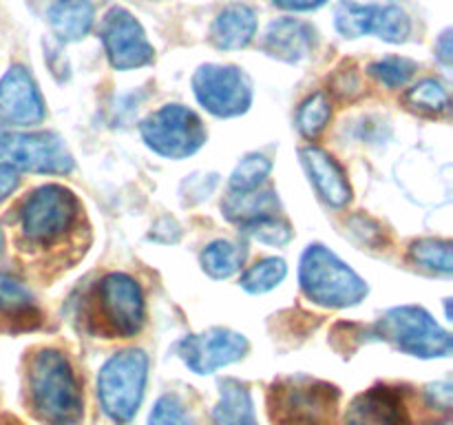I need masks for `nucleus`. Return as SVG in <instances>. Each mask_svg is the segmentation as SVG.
Instances as JSON below:
<instances>
[{
    "label": "nucleus",
    "mask_w": 453,
    "mask_h": 425,
    "mask_svg": "<svg viewBox=\"0 0 453 425\" xmlns=\"http://www.w3.org/2000/svg\"><path fill=\"white\" fill-rule=\"evenodd\" d=\"M301 162H303L305 171H308L310 180H312L314 189L334 208H343L345 204L352 199V189L345 177L343 168L336 164L327 151L319 149V146H305L301 149Z\"/></svg>",
    "instance_id": "obj_15"
},
{
    "label": "nucleus",
    "mask_w": 453,
    "mask_h": 425,
    "mask_svg": "<svg viewBox=\"0 0 453 425\" xmlns=\"http://www.w3.org/2000/svg\"><path fill=\"white\" fill-rule=\"evenodd\" d=\"M273 171V159L265 158L264 153H248L246 158L239 159L230 175V190H257L265 182V177Z\"/></svg>",
    "instance_id": "obj_24"
},
{
    "label": "nucleus",
    "mask_w": 453,
    "mask_h": 425,
    "mask_svg": "<svg viewBox=\"0 0 453 425\" xmlns=\"http://www.w3.org/2000/svg\"><path fill=\"white\" fill-rule=\"evenodd\" d=\"M199 104L217 118H237L252 104V87L237 66L203 65L193 75Z\"/></svg>",
    "instance_id": "obj_9"
},
{
    "label": "nucleus",
    "mask_w": 453,
    "mask_h": 425,
    "mask_svg": "<svg viewBox=\"0 0 453 425\" xmlns=\"http://www.w3.org/2000/svg\"><path fill=\"white\" fill-rule=\"evenodd\" d=\"M403 401L396 390L376 385L352 398L345 425H401Z\"/></svg>",
    "instance_id": "obj_17"
},
{
    "label": "nucleus",
    "mask_w": 453,
    "mask_h": 425,
    "mask_svg": "<svg viewBox=\"0 0 453 425\" xmlns=\"http://www.w3.org/2000/svg\"><path fill=\"white\" fill-rule=\"evenodd\" d=\"M0 166L42 175H65L73 171V155L56 133H3Z\"/></svg>",
    "instance_id": "obj_7"
},
{
    "label": "nucleus",
    "mask_w": 453,
    "mask_h": 425,
    "mask_svg": "<svg viewBox=\"0 0 453 425\" xmlns=\"http://www.w3.org/2000/svg\"><path fill=\"white\" fill-rule=\"evenodd\" d=\"M314 42H317V34L312 25L296 18H281V20L270 22L261 47L277 60L301 62L312 53Z\"/></svg>",
    "instance_id": "obj_16"
},
{
    "label": "nucleus",
    "mask_w": 453,
    "mask_h": 425,
    "mask_svg": "<svg viewBox=\"0 0 453 425\" xmlns=\"http://www.w3.org/2000/svg\"><path fill=\"white\" fill-rule=\"evenodd\" d=\"M332 118V106L326 93H314L301 104L296 113V127L305 137H317Z\"/></svg>",
    "instance_id": "obj_25"
},
{
    "label": "nucleus",
    "mask_w": 453,
    "mask_h": 425,
    "mask_svg": "<svg viewBox=\"0 0 453 425\" xmlns=\"http://www.w3.org/2000/svg\"><path fill=\"white\" fill-rule=\"evenodd\" d=\"M246 261V248L237 242L228 239H217L208 243L202 252V266L211 277L228 279L234 273H239Z\"/></svg>",
    "instance_id": "obj_22"
},
{
    "label": "nucleus",
    "mask_w": 453,
    "mask_h": 425,
    "mask_svg": "<svg viewBox=\"0 0 453 425\" xmlns=\"http://www.w3.org/2000/svg\"><path fill=\"white\" fill-rule=\"evenodd\" d=\"M436 53L445 66L451 65V31H445L436 44Z\"/></svg>",
    "instance_id": "obj_35"
},
{
    "label": "nucleus",
    "mask_w": 453,
    "mask_h": 425,
    "mask_svg": "<svg viewBox=\"0 0 453 425\" xmlns=\"http://www.w3.org/2000/svg\"><path fill=\"white\" fill-rule=\"evenodd\" d=\"M3 248H4V237H3V230H0V255H3Z\"/></svg>",
    "instance_id": "obj_36"
},
{
    "label": "nucleus",
    "mask_w": 453,
    "mask_h": 425,
    "mask_svg": "<svg viewBox=\"0 0 453 425\" xmlns=\"http://www.w3.org/2000/svg\"><path fill=\"white\" fill-rule=\"evenodd\" d=\"M142 140L150 151L168 159H184L206 144V127L195 111L181 104H164L140 124Z\"/></svg>",
    "instance_id": "obj_6"
},
{
    "label": "nucleus",
    "mask_w": 453,
    "mask_h": 425,
    "mask_svg": "<svg viewBox=\"0 0 453 425\" xmlns=\"http://www.w3.org/2000/svg\"><path fill=\"white\" fill-rule=\"evenodd\" d=\"M149 379V357L144 350H122L102 366L97 375V397L113 423L124 425L137 414Z\"/></svg>",
    "instance_id": "obj_3"
},
{
    "label": "nucleus",
    "mask_w": 453,
    "mask_h": 425,
    "mask_svg": "<svg viewBox=\"0 0 453 425\" xmlns=\"http://www.w3.org/2000/svg\"><path fill=\"white\" fill-rule=\"evenodd\" d=\"M429 403L442 410H449L453 401V385L451 383H434L427 388Z\"/></svg>",
    "instance_id": "obj_32"
},
{
    "label": "nucleus",
    "mask_w": 453,
    "mask_h": 425,
    "mask_svg": "<svg viewBox=\"0 0 453 425\" xmlns=\"http://www.w3.org/2000/svg\"><path fill=\"white\" fill-rule=\"evenodd\" d=\"M0 120L16 127H34L44 120L42 96L22 66H12L0 80Z\"/></svg>",
    "instance_id": "obj_14"
},
{
    "label": "nucleus",
    "mask_w": 453,
    "mask_h": 425,
    "mask_svg": "<svg viewBox=\"0 0 453 425\" xmlns=\"http://www.w3.org/2000/svg\"><path fill=\"white\" fill-rule=\"evenodd\" d=\"M93 18H96V12H93L91 0H56L47 13L51 31L62 42L82 40L91 31Z\"/></svg>",
    "instance_id": "obj_19"
},
{
    "label": "nucleus",
    "mask_w": 453,
    "mask_h": 425,
    "mask_svg": "<svg viewBox=\"0 0 453 425\" xmlns=\"http://www.w3.org/2000/svg\"><path fill=\"white\" fill-rule=\"evenodd\" d=\"M248 339L228 328H211L177 344V354L195 375H211L246 357Z\"/></svg>",
    "instance_id": "obj_12"
},
{
    "label": "nucleus",
    "mask_w": 453,
    "mask_h": 425,
    "mask_svg": "<svg viewBox=\"0 0 453 425\" xmlns=\"http://www.w3.org/2000/svg\"><path fill=\"white\" fill-rule=\"evenodd\" d=\"M416 65L407 58H388V60H380L370 65V73L379 80L380 84L389 89L405 87L410 82V78L414 75Z\"/></svg>",
    "instance_id": "obj_29"
},
{
    "label": "nucleus",
    "mask_w": 453,
    "mask_h": 425,
    "mask_svg": "<svg viewBox=\"0 0 453 425\" xmlns=\"http://www.w3.org/2000/svg\"><path fill=\"white\" fill-rule=\"evenodd\" d=\"M334 25L345 38L376 35L385 42H405L411 31V22L401 7L394 4H358L343 0L334 12Z\"/></svg>",
    "instance_id": "obj_10"
},
{
    "label": "nucleus",
    "mask_w": 453,
    "mask_h": 425,
    "mask_svg": "<svg viewBox=\"0 0 453 425\" xmlns=\"http://www.w3.org/2000/svg\"><path fill=\"white\" fill-rule=\"evenodd\" d=\"M242 230L246 237L261 243H268V246H283V243H288L292 239L290 221L281 220L277 215H265L259 217V220L248 221V224H242Z\"/></svg>",
    "instance_id": "obj_26"
},
{
    "label": "nucleus",
    "mask_w": 453,
    "mask_h": 425,
    "mask_svg": "<svg viewBox=\"0 0 453 425\" xmlns=\"http://www.w3.org/2000/svg\"><path fill=\"white\" fill-rule=\"evenodd\" d=\"M149 425H193L184 406L175 394H164L157 398L149 416Z\"/></svg>",
    "instance_id": "obj_31"
},
{
    "label": "nucleus",
    "mask_w": 453,
    "mask_h": 425,
    "mask_svg": "<svg viewBox=\"0 0 453 425\" xmlns=\"http://www.w3.org/2000/svg\"><path fill=\"white\" fill-rule=\"evenodd\" d=\"M18 189V173L7 166H0V202L7 199Z\"/></svg>",
    "instance_id": "obj_33"
},
{
    "label": "nucleus",
    "mask_w": 453,
    "mask_h": 425,
    "mask_svg": "<svg viewBox=\"0 0 453 425\" xmlns=\"http://www.w3.org/2000/svg\"><path fill=\"white\" fill-rule=\"evenodd\" d=\"M100 35L113 69L131 71L153 62V47H150L149 38L135 16L128 13L127 9H111L102 20Z\"/></svg>",
    "instance_id": "obj_11"
},
{
    "label": "nucleus",
    "mask_w": 453,
    "mask_h": 425,
    "mask_svg": "<svg viewBox=\"0 0 453 425\" xmlns=\"http://www.w3.org/2000/svg\"><path fill=\"white\" fill-rule=\"evenodd\" d=\"M326 3L327 0H274V4L290 9V12H310V9H319Z\"/></svg>",
    "instance_id": "obj_34"
},
{
    "label": "nucleus",
    "mask_w": 453,
    "mask_h": 425,
    "mask_svg": "<svg viewBox=\"0 0 453 425\" xmlns=\"http://www.w3.org/2000/svg\"><path fill=\"white\" fill-rule=\"evenodd\" d=\"M411 257L425 268L449 274L453 270V246L445 239H420L411 243Z\"/></svg>",
    "instance_id": "obj_27"
},
{
    "label": "nucleus",
    "mask_w": 453,
    "mask_h": 425,
    "mask_svg": "<svg viewBox=\"0 0 453 425\" xmlns=\"http://www.w3.org/2000/svg\"><path fill=\"white\" fill-rule=\"evenodd\" d=\"M29 394L42 423L78 425L82 421V390L69 359L60 350L44 348L31 359Z\"/></svg>",
    "instance_id": "obj_1"
},
{
    "label": "nucleus",
    "mask_w": 453,
    "mask_h": 425,
    "mask_svg": "<svg viewBox=\"0 0 453 425\" xmlns=\"http://www.w3.org/2000/svg\"><path fill=\"white\" fill-rule=\"evenodd\" d=\"M339 390L310 376H288L274 383L270 412L274 425H334Z\"/></svg>",
    "instance_id": "obj_4"
},
{
    "label": "nucleus",
    "mask_w": 453,
    "mask_h": 425,
    "mask_svg": "<svg viewBox=\"0 0 453 425\" xmlns=\"http://www.w3.org/2000/svg\"><path fill=\"white\" fill-rule=\"evenodd\" d=\"M376 332L389 339L403 352L420 359L449 357L453 341L447 330H442L436 319L420 305H398L388 310L376 323Z\"/></svg>",
    "instance_id": "obj_5"
},
{
    "label": "nucleus",
    "mask_w": 453,
    "mask_h": 425,
    "mask_svg": "<svg viewBox=\"0 0 453 425\" xmlns=\"http://www.w3.org/2000/svg\"><path fill=\"white\" fill-rule=\"evenodd\" d=\"M257 34V13L248 4H230L217 13L211 29V40L215 47L233 51L250 44Z\"/></svg>",
    "instance_id": "obj_18"
},
{
    "label": "nucleus",
    "mask_w": 453,
    "mask_h": 425,
    "mask_svg": "<svg viewBox=\"0 0 453 425\" xmlns=\"http://www.w3.org/2000/svg\"><path fill=\"white\" fill-rule=\"evenodd\" d=\"M215 421L219 425H257L255 406L246 385L234 379H226L221 383Z\"/></svg>",
    "instance_id": "obj_21"
},
{
    "label": "nucleus",
    "mask_w": 453,
    "mask_h": 425,
    "mask_svg": "<svg viewBox=\"0 0 453 425\" xmlns=\"http://www.w3.org/2000/svg\"><path fill=\"white\" fill-rule=\"evenodd\" d=\"M299 283L303 295L323 308H349L367 297L365 279L321 243H312L301 255Z\"/></svg>",
    "instance_id": "obj_2"
},
{
    "label": "nucleus",
    "mask_w": 453,
    "mask_h": 425,
    "mask_svg": "<svg viewBox=\"0 0 453 425\" xmlns=\"http://www.w3.org/2000/svg\"><path fill=\"white\" fill-rule=\"evenodd\" d=\"M31 305H34L31 292L18 279L0 274V310L7 314H16L27 313V310H31Z\"/></svg>",
    "instance_id": "obj_30"
},
{
    "label": "nucleus",
    "mask_w": 453,
    "mask_h": 425,
    "mask_svg": "<svg viewBox=\"0 0 453 425\" xmlns=\"http://www.w3.org/2000/svg\"><path fill=\"white\" fill-rule=\"evenodd\" d=\"M78 211V197L69 189L58 184L40 186L22 204V230L31 242L49 243L71 228Z\"/></svg>",
    "instance_id": "obj_8"
},
{
    "label": "nucleus",
    "mask_w": 453,
    "mask_h": 425,
    "mask_svg": "<svg viewBox=\"0 0 453 425\" xmlns=\"http://www.w3.org/2000/svg\"><path fill=\"white\" fill-rule=\"evenodd\" d=\"M100 310L115 335H137L146 317L140 283L124 273L106 274L100 283Z\"/></svg>",
    "instance_id": "obj_13"
},
{
    "label": "nucleus",
    "mask_w": 453,
    "mask_h": 425,
    "mask_svg": "<svg viewBox=\"0 0 453 425\" xmlns=\"http://www.w3.org/2000/svg\"><path fill=\"white\" fill-rule=\"evenodd\" d=\"M407 104L432 115L445 113L449 109V93L436 80H423L414 89H410V93H407Z\"/></svg>",
    "instance_id": "obj_28"
},
{
    "label": "nucleus",
    "mask_w": 453,
    "mask_h": 425,
    "mask_svg": "<svg viewBox=\"0 0 453 425\" xmlns=\"http://www.w3.org/2000/svg\"><path fill=\"white\" fill-rule=\"evenodd\" d=\"M286 274L288 266L281 257H265V259L257 261L255 266H250L242 274L239 286L246 292H250V295H264V292H270L273 288H277L286 279Z\"/></svg>",
    "instance_id": "obj_23"
},
{
    "label": "nucleus",
    "mask_w": 453,
    "mask_h": 425,
    "mask_svg": "<svg viewBox=\"0 0 453 425\" xmlns=\"http://www.w3.org/2000/svg\"><path fill=\"white\" fill-rule=\"evenodd\" d=\"M224 215L237 224H248L252 220H259L265 215H277L279 199L273 190H230L221 202Z\"/></svg>",
    "instance_id": "obj_20"
}]
</instances>
